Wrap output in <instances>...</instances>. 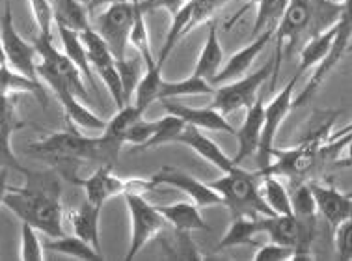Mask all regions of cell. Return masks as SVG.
I'll return each instance as SVG.
<instances>
[{"label":"cell","instance_id":"6da1fadb","mask_svg":"<svg viewBox=\"0 0 352 261\" xmlns=\"http://www.w3.org/2000/svg\"><path fill=\"white\" fill-rule=\"evenodd\" d=\"M25 187L8 189L2 205L12 211L21 222L49 237L64 236V205L62 185L51 174L30 172L25 176Z\"/></svg>","mask_w":352,"mask_h":261},{"label":"cell","instance_id":"7a4b0ae2","mask_svg":"<svg viewBox=\"0 0 352 261\" xmlns=\"http://www.w3.org/2000/svg\"><path fill=\"white\" fill-rule=\"evenodd\" d=\"M26 149L38 155L39 159L47 160L54 170L64 176V179L77 172L75 166L80 160H102L104 165H110L101 138H86L78 133L75 125H69L67 131L47 134L45 138L34 142Z\"/></svg>","mask_w":352,"mask_h":261},{"label":"cell","instance_id":"3957f363","mask_svg":"<svg viewBox=\"0 0 352 261\" xmlns=\"http://www.w3.org/2000/svg\"><path fill=\"white\" fill-rule=\"evenodd\" d=\"M257 174L248 172L241 166L231 172H224L209 187L220 194L222 205L228 207L231 217H270L274 215L265 202L261 191L257 189Z\"/></svg>","mask_w":352,"mask_h":261},{"label":"cell","instance_id":"277c9868","mask_svg":"<svg viewBox=\"0 0 352 261\" xmlns=\"http://www.w3.org/2000/svg\"><path fill=\"white\" fill-rule=\"evenodd\" d=\"M125 202H127L129 215H131V244H129V252L125 260H135L136 255L140 254L142 249L153 241L160 233H164L170 226L160 215L157 205L149 204L144 198V194H123Z\"/></svg>","mask_w":352,"mask_h":261},{"label":"cell","instance_id":"5b68a950","mask_svg":"<svg viewBox=\"0 0 352 261\" xmlns=\"http://www.w3.org/2000/svg\"><path fill=\"white\" fill-rule=\"evenodd\" d=\"M272 71H274V60L270 58L267 64L254 71L252 75L241 76L239 81L235 79V83H226L224 86L214 90L212 92L214 99L209 107L218 110L222 116L233 114V112L243 109L246 110L248 107H252V103L256 101L257 96H259V88L272 75Z\"/></svg>","mask_w":352,"mask_h":261},{"label":"cell","instance_id":"8992f818","mask_svg":"<svg viewBox=\"0 0 352 261\" xmlns=\"http://www.w3.org/2000/svg\"><path fill=\"white\" fill-rule=\"evenodd\" d=\"M136 8L135 4L122 2L107 6L94 21V30L102 38V41L109 45V51L112 52L114 60H122L127 56L129 36L135 23Z\"/></svg>","mask_w":352,"mask_h":261},{"label":"cell","instance_id":"52a82bcc","mask_svg":"<svg viewBox=\"0 0 352 261\" xmlns=\"http://www.w3.org/2000/svg\"><path fill=\"white\" fill-rule=\"evenodd\" d=\"M309 15H311V0H287V6H285L282 19H280V23L274 28L276 52L274 56H272V60H274V71H272L270 92H274L276 88V79H278L280 70H282L285 51L291 52V49L295 47V43L300 39L302 34L306 32Z\"/></svg>","mask_w":352,"mask_h":261},{"label":"cell","instance_id":"ba28073f","mask_svg":"<svg viewBox=\"0 0 352 261\" xmlns=\"http://www.w3.org/2000/svg\"><path fill=\"white\" fill-rule=\"evenodd\" d=\"M298 75H293L280 94L272 97V101L265 107L263 112V127L261 136H259V146H257V168L263 170L267 168L269 163L272 160V149H274L276 134L280 131L282 121L285 120L293 109V97H295V88L298 83Z\"/></svg>","mask_w":352,"mask_h":261},{"label":"cell","instance_id":"9c48e42d","mask_svg":"<svg viewBox=\"0 0 352 261\" xmlns=\"http://www.w3.org/2000/svg\"><path fill=\"white\" fill-rule=\"evenodd\" d=\"M320 155V140L319 134L314 138H307L304 144L291 147L287 152L283 149H272V159L267 168L257 170V178L263 176H283L291 181L302 179L304 176L314 170L317 166Z\"/></svg>","mask_w":352,"mask_h":261},{"label":"cell","instance_id":"30bf717a","mask_svg":"<svg viewBox=\"0 0 352 261\" xmlns=\"http://www.w3.org/2000/svg\"><path fill=\"white\" fill-rule=\"evenodd\" d=\"M0 45L4 51L6 64L12 70L19 71L23 75L30 76L39 81L38 70H36V47L30 41H26L15 28L13 23V13L10 0H6V8H4V15H2V23H0Z\"/></svg>","mask_w":352,"mask_h":261},{"label":"cell","instance_id":"8fae6325","mask_svg":"<svg viewBox=\"0 0 352 261\" xmlns=\"http://www.w3.org/2000/svg\"><path fill=\"white\" fill-rule=\"evenodd\" d=\"M351 36H352V23H351V8H346L343 15L340 19V28H338V34L333 38L332 45H330V51L327 52V56L320 60L319 64L314 65L315 71L311 79L307 81L306 88L302 90V94L298 97H293V107H302L306 105L311 97L317 94V90L320 88V84L324 83L328 79V75L336 70V65L340 64L341 60L345 58V54L351 49Z\"/></svg>","mask_w":352,"mask_h":261},{"label":"cell","instance_id":"7c38bea8","mask_svg":"<svg viewBox=\"0 0 352 261\" xmlns=\"http://www.w3.org/2000/svg\"><path fill=\"white\" fill-rule=\"evenodd\" d=\"M32 43L34 47H36L38 56L41 58L39 65L49 70L51 73H54V75H58L60 79H64V83L67 84L80 99H86V97H88V90L84 86L82 73L73 65V62L65 56L64 52L58 51L56 47H54V43H52L51 36H41V34H38V36L34 38Z\"/></svg>","mask_w":352,"mask_h":261},{"label":"cell","instance_id":"4fadbf2b","mask_svg":"<svg viewBox=\"0 0 352 261\" xmlns=\"http://www.w3.org/2000/svg\"><path fill=\"white\" fill-rule=\"evenodd\" d=\"M151 181L155 185H170L177 191H183L186 196L192 200L198 207H214V205H222V198L214 189L209 187V183L199 181L181 168H173V166H162L159 172L151 176Z\"/></svg>","mask_w":352,"mask_h":261},{"label":"cell","instance_id":"5bb4252c","mask_svg":"<svg viewBox=\"0 0 352 261\" xmlns=\"http://www.w3.org/2000/svg\"><path fill=\"white\" fill-rule=\"evenodd\" d=\"M67 181L80 185L86 192V200L90 204L101 207L107 204V200L114 196H123L129 192V179L118 178L112 174V165H102L91 174L90 178L80 179L75 174L67 176Z\"/></svg>","mask_w":352,"mask_h":261},{"label":"cell","instance_id":"9a60e30c","mask_svg":"<svg viewBox=\"0 0 352 261\" xmlns=\"http://www.w3.org/2000/svg\"><path fill=\"white\" fill-rule=\"evenodd\" d=\"M162 107H164L168 114L177 116L179 120L185 121L186 125L205 129V131L235 134V129L231 127V123L226 120V116H222L218 110L211 109V107L194 109V107L183 105L179 101H172V99H162Z\"/></svg>","mask_w":352,"mask_h":261},{"label":"cell","instance_id":"2e32d148","mask_svg":"<svg viewBox=\"0 0 352 261\" xmlns=\"http://www.w3.org/2000/svg\"><path fill=\"white\" fill-rule=\"evenodd\" d=\"M172 144H183V146L190 147L192 152H196L199 157H204L207 163H211L212 166H217L218 170L222 172H231L233 168H237L239 165L233 163L231 157H228L222 147L218 146L217 142L207 138L198 127H192V125H186L181 129L177 136L173 138Z\"/></svg>","mask_w":352,"mask_h":261},{"label":"cell","instance_id":"e0dca14e","mask_svg":"<svg viewBox=\"0 0 352 261\" xmlns=\"http://www.w3.org/2000/svg\"><path fill=\"white\" fill-rule=\"evenodd\" d=\"M272 36H274V28H269V30H265V32L257 34L256 38L252 39L250 43L246 45L244 49L235 52V54L228 60V64H222L220 71H218L217 75H214V79L211 81L212 86H214V84H226L230 83V81H235V79H241L246 71L250 70L252 64H254V60L259 56V52L270 43Z\"/></svg>","mask_w":352,"mask_h":261},{"label":"cell","instance_id":"ac0fdd59","mask_svg":"<svg viewBox=\"0 0 352 261\" xmlns=\"http://www.w3.org/2000/svg\"><path fill=\"white\" fill-rule=\"evenodd\" d=\"M309 189H311V194H314L315 207H317V211H319L322 217L327 218V222L330 224L332 231L343 220L351 218V194L338 191L336 187L317 185V183H311Z\"/></svg>","mask_w":352,"mask_h":261},{"label":"cell","instance_id":"d6986e66","mask_svg":"<svg viewBox=\"0 0 352 261\" xmlns=\"http://www.w3.org/2000/svg\"><path fill=\"white\" fill-rule=\"evenodd\" d=\"M263 112H265V105H263V97L257 96V99L252 103V107L246 109V118H244L243 127L235 131L237 134V153L235 157H231L235 165H241L250 155L257 152L259 146V136H261L263 127Z\"/></svg>","mask_w":352,"mask_h":261},{"label":"cell","instance_id":"ffe728a7","mask_svg":"<svg viewBox=\"0 0 352 261\" xmlns=\"http://www.w3.org/2000/svg\"><path fill=\"white\" fill-rule=\"evenodd\" d=\"M160 215L164 217L170 228L183 233H192V231H209L211 226L205 222L199 207L194 202H177L170 205H157Z\"/></svg>","mask_w":352,"mask_h":261},{"label":"cell","instance_id":"44dd1931","mask_svg":"<svg viewBox=\"0 0 352 261\" xmlns=\"http://www.w3.org/2000/svg\"><path fill=\"white\" fill-rule=\"evenodd\" d=\"M0 94H30L41 103V107H49V96L43 88V83L12 70L8 64L0 65Z\"/></svg>","mask_w":352,"mask_h":261},{"label":"cell","instance_id":"7402d4cb","mask_svg":"<svg viewBox=\"0 0 352 261\" xmlns=\"http://www.w3.org/2000/svg\"><path fill=\"white\" fill-rule=\"evenodd\" d=\"M224 64V49L218 38V26L214 21H209V32H207V39H205L204 49L199 54L196 67H194L192 75L201 76L205 81L211 83L214 75H217L220 67Z\"/></svg>","mask_w":352,"mask_h":261},{"label":"cell","instance_id":"603a6c76","mask_svg":"<svg viewBox=\"0 0 352 261\" xmlns=\"http://www.w3.org/2000/svg\"><path fill=\"white\" fill-rule=\"evenodd\" d=\"M69 222L75 236L91 244L97 252H101V239H99V220H101V207L90 204L88 200L78 209L71 211Z\"/></svg>","mask_w":352,"mask_h":261},{"label":"cell","instance_id":"cb8c5ba5","mask_svg":"<svg viewBox=\"0 0 352 261\" xmlns=\"http://www.w3.org/2000/svg\"><path fill=\"white\" fill-rule=\"evenodd\" d=\"M51 8L56 26H65L78 34L91 26L88 10L78 0H51Z\"/></svg>","mask_w":352,"mask_h":261},{"label":"cell","instance_id":"d4e9b609","mask_svg":"<svg viewBox=\"0 0 352 261\" xmlns=\"http://www.w3.org/2000/svg\"><path fill=\"white\" fill-rule=\"evenodd\" d=\"M341 19V17H340ZM338 28H340V21L333 26H330L324 32L317 34V36H309L304 45V49L300 52V65L296 70L295 75H304L309 67H314L327 56V52L330 51V45H332L336 34H338Z\"/></svg>","mask_w":352,"mask_h":261},{"label":"cell","instance_id":"484cf974","mask_svg":"<svg viewBox=\"0 0 352 261\" xmlns=\"http://www.w3.org/2000/svg\"><path fill=\"white\" fill-rule=\"evenodd\" d=\"M56 30L60 34V41L64 45V54L82 73L84 81L94 84V88L97 92L96 81H94V70H91L90 62H88V54H86V49H84V43L78 32H73V30L65 28V26H56Z\"/></svg>","mask_w":352,"mask_h":261},{"label":"cell","instance_id":"4316f807","mask_svg":"<svg viewBox=\"0 0 352 261\" xmlns=\"http://www.w3.org/2000/svg\"><path fill=\"white\" fill-rule=\"evenodd\" d=\"M259 231V217H235L231 222L228 233L218 242L217 252L226 249H233L239 244H256L254 236Z\"/></svg>","mask_w":352,"mask_h":261},{"label":"cell","instance_id":"83f0119b","mask_svg":"<svg viewBox=\"0 0 352 261\" xmlns=\"http://www.w3.org/2000/svg\"><path fill=\"white\" fill-rule=\"evenodd\" d=\"M214 86L209 81H205L201 76L190 75L185 81H162L159 90V99H177V97H190V96H205L212 94Z\"/></svg>","mask_w":352,"mask_h":261},{"label":"cell","instance_id":"f1b7e54d","mask_svg":"<svg viewBox=\"0 0 352 261\" xmlns=\"http://www.w3.org/2000/svg\"><path fill=\"white\" fill-rule=\"evenodd\" d=\"M47 249L56 254L71 255V258H77V260H102L101 252H97L91 244L82 241L80 237H54V241L47 244Z\"/></svg>","mask_w":352,"mask_h":261},{"label":"cell","instance_id":"f546056e","mask_svg":"<svg viewBox=\"0 0 352 261\" xmlns=\"http://www.w3.org/2000/svg\"><path fill=\"white\" fill-rule=\"evenodd\" d=\"M80 39H82L84 49H86V54H88V62H90L91 70L96 71L99 67H104V65L114 64L116 60L112 56V52L109 51V45L102 41V38L94 30V28H86L82 32L78 34Z\"/></svg>","mask_w":352,"mask_h":261},{"label":"cell","instance_id":"4dcf8cb0","mask_svg":"<svg viewBox=\"0 0 352 261\" xmlns=\"http://www.w3.org/2000/svg\"><path fill=\"white\" fill-rule=\"evenodd\" d=\"M261 194L274 215H293L289 192L278 181V176H263Z\"/></svg>","mask_w":352,"mask_h":261},{"label":"cell","instance_id":"1f68e13d","mask_svg":"<svg viewBox=\"0 0 352 261\" xmlns=\"http://www.w3.org/2000/svg\"><path fill=\"white\" fill-rule=\"evenodd\" d=\"M285 6H287V0H259L256 23L252 26V38H256L257 34L265 32L269 28H276L285 12Z\"/></svg>","mask_w":352,"mask_h":261},{"label":"cell","instance_id":"d6a6232c","mask_svg":"<svg viewBox=\"0 0 352 261\" xmlns=\"http://www.w3.org/2000/svg\"><path fill=\"white\" fill-rule=\"evenodd\" d=\"M142 60L140 54L138 58H122V60H116V70L120 73V79H122L123 84V101L125 105H131L133 103V97H135L136 86L140 83L142 79Z\"/></svg>","mask_w":352,"mask_h":261},{"label":"cell","instance_id":"836d02e7","mask_svg":"<svg viewBox=\"0 0 352 261\" xmlns=\"http://www.w3.org/2000/svg\"><path fill=\"white\" fill-rule=\"evenodd\" d=\"M185 127V121L179 120L177 116L168 114L164 118L157 120V129H155L153 136L149 138L142 149H149V147H159L162 144H172L173 138L177 136L181 129Z\"/></svg>","mask_w":352,"mask_h":261},{"label":"cell","instance_id":"e575fe53","mask_svg":"<svg viewBox=\"0 0 352 261\" xmlns=\"http://www.w3.org/2000/svg\"><path fill=\"white\" fill-rule=\"evenodd\" d=\"M136 8V6H135ZM144 13L136 8L135 23H133V30H131V36H129V43L135 47L140 58L144 60L146 67L148 65L155 64V58L151 54V49H149V36H148V26H146V21H144Z\"/></svg>","mask_w":352,"mask_h":261},{"label":"cell","instance_id":"d590c367","mask_svg":"<svg viewBox=\"0 0 352 261\" xmlns=\"http://www.w3.org/2000/svg\"><path fill=\"white\" fill-rule=\"evenodd\" d=\"M25 127V121L17 109V96L0 94V131L15 134Z\"/></svg>","mask_w":352,"mask_h":261},{"label":"cell","instance_id":"8d00e7d4","mask_svg":"<svg viewBox=\"0 0 352 261\" xmlns=\"http://www.w3.org/2000/svg\"><path fill=\"white\" fill-rule=\"evenodd\" d=\"M289 200H291V209H293L295 217H317V207H315V200L309 185L298 183L289 194Z\"/></svg>","mask_w":352,"mask_h":261},{"label":"cell","instance_id":"74e56055","mask_svg":"<svg viewBox=\"0 0 352 261\" xmlns=\"http://www.w3.org/2000/svg\"><path fill=\"white\" fill-rule=\"evenodd\" d=\"M231 0H188L190 6V21H188V32L201 23L212 19V15L222 10Z\"/></svg>","mask_w":352,"mask_h":261},{"label":"cell","instance_id":"f35d334b","mask_svg":"<svg viewBox=\"0 0 352 261\" xmlns=\"http://www.w3.org/2000/svg\"><path fill=\"white\" fill-rule=\"evenodd\" d=\"M21 260H45L43 249L39 244L38 233L30 224L23 222L21 224Z\"/></svg>","mask_w":352,"mask_h":261},{"label":"cell","instance_id":"ab89813d","mask_svg":"<svg viewBox=\"0 0 352 261\" xmlns=\"http://www.w3.org/2000/svg\"><path fill=\"white\" fill-rule=\"evenodd\" d=\"M96 73L110 92V96H112L116 103V109H123L125 107V101H123V84L122 79H120V73L116 70V62L110 65H104V67H99V70H96Z\"/></svg>","mask_w":352,"mask_h":261},{"label":"cell","instance_id":"60d3db41","mask_svg":"<svg viewBox=\"0 0 352 261\" xmlns=\"http://www.w3.org/2000/svg\"><path fill=\"white\" fill-rule=\"evenodd\" d=\"M12 136L13 134L6 133V131H0V168L15 170V172L26 176L30 170L21 165V160L17 159V155H15L12 147Z\"/></svg>","mask_w":352,"mask_h":261},{"label":"cell","instance_id":"b9f144b4","mask_svg":"<svg viewBox=\"0 0 352 261\" xmlns=\"http://www.w3.org/2000/svg\"><path fill=\"white\" fill-rule=\"evenodd\" d=\"M28 2L32 6L34 19H36V25H38V34H41V36H51L52 38L54 19H52L51 0H28Z\"/></svg>","mask_w":352,"mask_h":261},{"label":"cell","instance_id":"7bdbcfd3","mask_svg":"<svg viewBox=\"0 0 352 261\" xmlns=\"http://www.w3.org/2000/svg\"><path fill=\"white\" fill-rule=\"evenodd\" d=\"M296 260L295 249L285 247V244H278V242H269L257 249L254 254V261H287Z\"/></svg>","mask_w":352,"mask_h":261},{"label":"cell","instance_id":"ee69618b","mask_svg":"<svg viewBox=\"0 0 352 261\" xmlns=\"http://www.w3.org/2000/svg\"><path fill=\"white\" fill-rule=\"evenodd\" d=\"M351 236H352V220L346 218L343 222L333 229V241H336V249H338V255L340 260L349 261L352 258L351 250Z\"/></svg>","mask_w":352,"mask_h":261},{"label":"cell","instance_id":"f6af8a7d","mask_svg":"<svg viewBox=\"0 0 352 261\" xmlns=\"http://www.w3.org/2000/svg\"><path fill=\"white\" fill-rule=\"evenodd\" d=\"M188 0H140L138 4H135L144 15L149 12H157V10H166L172 15L179 12L181 8L185 6Z\"/></svg>","mask_w":352,"mask_h":261},{"label":"cell","instance_id":"bcb514c9","mask_svg":"<svg viewBox=\"0 0 352 261\" xmlns=\"http://www.w3.org/2000/svg\"><path fill=\"white\" fill-rule=\"evenodd\" d=\"M122 2H129V0H88L86 10H88V13H94L102 10V8L112 6V4H122Z\"/></svg>","mask_w":352,"mask_h":261},{"label":"cell","instance_id":"7dc6e473","mask_svg":"<svg viewBox=\"0 0 352 261\" xmlns=\"http://www.w3.org/2000/svg\"><path fill=\"white\" fill-rule=\"evenodd\" d=\"M8 189H10V185H8V170L0 168V205H2L4 196H6Z\"/></svg>","mask_w":352,"mask_h":261},{"label":"cell","instance_id":"c3c4849f","mask_svg":"<svg viewBox=\"0 0 352 261\" xmlns=\"http://www.w3.org/2000/svg\"><path fill=\"white\" fill-rule=\"evenodd\" d=\"M246 2H248V6L244 8V10H241V12L237 13V17H239V15H243V13L246 12V10H248V8H250V6H254V4H257V2H259V0H246Z\"/></svg>","mask_w":352,"mask_h":261},{"label":"cell","instance_id":"681fc988","mask_svg":"<svg viewBox=\"0 0 352 261\" xmlns=\"http://www.w3.org/2000/svg\"><path fill=\"white\" fill-rule=\"evenodd\" d=\"M6 64V58H4V51H2V45H0V65Z\"/></svg>","mask_w":352,"mask_h":261},{"label":"cell","instance_id":"f907efd6","mask_svg":"<svg viewBox=\"0 0 352 261\" xmlns=\"http://www.w3.org/2000/svg\"><path fill=\"white\" fill-rule=\"evenodd\" d=\"M327 2H332V4H345L349 0H327Z\"/></svg>","mask_w":352,"mask_h":261},{"label":"cell","instance_id":"816d5d0a","mask_svg":"<svg viewBox=\"0 0 352 261\" xmlns=\"http://www.w3.org/2000/svg\"><path fill=\"white\" fill-rule=\"evenodd\" d=\"M78 2H82L84 6H86V4H88V0H78Z\"/></svg>","mask_w":352,"mask_h":261},{"label":"cell","instance_id":"f5cc1de1","mask_svg":"<svg viewBox=\"0 0 352 261\" xmlns=\"http://www.w3.org/2000/svg\"><path fill=\"white\" fill-rule=\"evenodd\" d=\"M131 2H133V4H138V2H140V0H131Z\"/></svg>","mask_w":352,"mask_h":261}]
</instances>
